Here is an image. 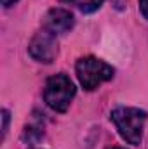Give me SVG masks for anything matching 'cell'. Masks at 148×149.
<instances>
[{"mask_svg": "<svg viewBox=\"0 0 148 149\" xmlns=\"http://www.w3.org/2000/svg\"><path fill=\"white\" fill-rule=\"evenodd\" d=\"M111 121L115 123L120 137L131 144V146H140L143 139V128L147 123L148 114L147 111L140 108H129V106H118L110 114Z\"/></svg>", "mask_w": 148, "mask_h": 149, "instance_id": "obj_1", "label": "cell"}, {"mask_svg": "<svg viewBox=\"0 0 148 149\" xmlns=\"http://www.w3.org/2000/svg\"><path fill=\"white\" fill-rule=\"evenodd\" d=\"M75 97V85L73 81L65 73L52 74L45 81L44 88V101L45 104L58 113H65Z\"/></svg>", "mask_w": 148, "mask_h": 149, "instance_id": "obj_2", "label": "cell"}, {"mask_svg": "<svg viewBox=\"0 0 148 149\" xmlns=\"http://www.w3.org/2000/svg\"><path fill=\"white\" fill-rule=\"evenodd\" d=\"M75 71L78 76L80 85L85 90H96L101 83L108 81L113 78L115 70L111 68L110 64H106L105 61L87 56V57H80L75 64Z\"/></svg>", "mask_w": 148, "mask_h": 149, "instance_id": "obj_3", "label": "cell"}, {"mask_svg": "<svg viewBox=\"0 0 148 149\" xmlns=\"http://www.w3.org/2000/svg\"><path fill=\"white\" fill-rule=\"evenodd\" d=\"M58 35H54L52 31L42 28L38 33H35V37L32 38L30 45H28V52L30 56L44 64H49L56 59L58 56Z\"/></svg>", "mask_w": 148, "mask_h": 149, "instance_id": "obj_4", "label": "cell"}, {"mask_svg": "<svg viewBox=\"0 0 148 149\" xmlns=\"http://www.w3.org/2000/svg\"><path fill=\"white\" fill-rule=\"evenodd\" d=\"M75 24V17L73 14L68 10V9H63V7H54L51 9L45 17H44V28L52 31L54 35H63V33H68Z\"/></svg>", "mask_w": 148, "mask_h": 149, "instance_id": "obj_5", "label": "cell"}, {"mask_svg": "<svg viewBox=\"0 0 148 149\" xmlns=\"http://www.w3.org/2000/svg\"><path fill=\"white\" fill-rule=\"evenodd\" d=\"M63 3H70V5H75L78 10H82L84 14H92L96 12L105 0H61Z\"/></svg>", "mask_w": 148, "mask_h": 149, "instance_id": "obj_6", "label": "cell"}, {"mask_svg": "<svg viewBox=\"0 0 148 149\" xmlns=\"http://www.w3.org/2000/svg\"><path fill=\"white\" fill-rule=\"evenodd\" d=\"M9 120H11V116H9V111L7 109H2V137H5V134H7V128H9Z\"/></svg>", "mask_w": 148, "mask_h": 149, "instance_id": "obj_7", "label": "cell"}, {"mask_svg": "<svg viewBox=\"0 0 148 149\" xmlns=\"http://www.w3.org/2000/svg\"><path fill=\"white\" fill-rule=\"evenodd\" d=\"M140 10H141L143 17L148 19V0H140Z\"/></svg>", "mask_w": 148, "mask_h": 149, "instance_id": "obj_8", "label": "cell"}, {"mask_svg": "<svg viewBox=\"0 0 148 149\" xmlns=\"http://www.w3.org/2000/svg\"><path fill=\"white\" fill-rule=\"evenodd\" d=\"M18 0H2V5L4 7H11V5H14Z\"/></svg>", "mask_w": 148, "mask_h": 149, "instance_id": "obj_9", "label": "cell"}, {"mask_svg": "<svg viewBox=\"0 0 148 149\" xmlns=\"http://www.w3.org/2000/svg\"><path fill=\"white\" fill-rule=\"evenodd\" d=\"M111 149H125V148H111Z\"/></svg>", "mask_w": 148, "mask_h": 149, "instance_id": "obj_10", "label": "cell"}]
</instances>
